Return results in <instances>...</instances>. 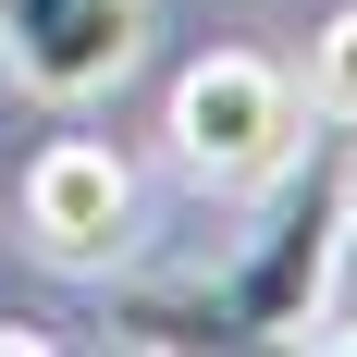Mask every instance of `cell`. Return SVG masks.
I'll return each instance as SVG.
<instances>
[{"label": "cell", "instance_id": "cell-5", "mask_svg": "<svg viewBox=\"0 0 357 357\" xmlns=\"http://www.w3.org/2000/svg\"><path fill=\"white\" fill-rule=\"evenodd\" d=\"M308 111H321V123H357V0L308 37Z\"/></svg>", "mask_w": 357, "mask_h": 357}, {"label": "cell", "instance_id": "cell-1", "mask_svg": "<svg viewBox=\"0 0 357 357\" xmlns=\"http://www.w3.org/2000/svg\"><path fill=\"white\" fill-rule=\"evenodd\" d=\"M284 197H271V222L247 234V259L234 271H197V284H136L123 308H111V333L123 345H308V321H321L333 296V259H345V148H296Z\"/></svg>", "mask_w": 357, "mask_h": 357}, {"label": "cell", "instance_id": "cell-6", "mask_svg": "<svg viewBox=\"0 0 357 357\" xmlns=\"http://www.w3.org/2000/svg\"><path fill=\"white\" fill-rule=\"evenodd\" d=\"M308 345H345L357 357V321H308Z\"/></svg>", "mask_w": 357, "mask_h": 357}, {"label": "cell", "instance_id": "cell-7", "mask_svg": "<svg viewBox=\"0 0 357 357\" xmlns=\"http://www.w3.org/2000/svg\"><path fill=\"white\" fill-rule=\"evenodd\" d=\"M345 222H357V136H345Z\"/></svg>", "mask_w": 357, "mask_h": 357}, {"label": "cell", "instance_id": "cell-3", "mask_svg": "<svg viewBox=\"0 0 357 357\" xmlns=\"http://www.w3.org/2000/svg\"><path fill=\"white\" fill-rule=\"evenodd\" d=\"M13 222H25L37 259H62V271H99L123 234H136V173H123V148L99 136H50L13 185Z\"/></svg>", "mask_w": 357, "mask_h": 357}, {"label": "cell", "instance_id": "cell-2", "mask_svg": "<svg viewBox=\"0 0 357 357\" xmlns=\"http://www.w3.org/2000/svg\"><path fill=\"white\" fill-rule=\"evenodd\" d=\"M173 148H185L197 185H271L308 148V86L271 50H210L173 86Z\"/></svg>", "mask_w": 357, "mask_h": 357}, {"label": "cell", "instance_id": "cell-4", "mask_svg": "<svg viewBox=\"0 0 357 357\" xmlns=\"http://www.w3.org/2000/svg\"><path fill=\"white\" fill-rule=\"evenodd\" d=\"M148 50V0H0V62L37 99H99Z\"/></svg>", "mask_w": 357, "mask_h": 357}]
</instances>
